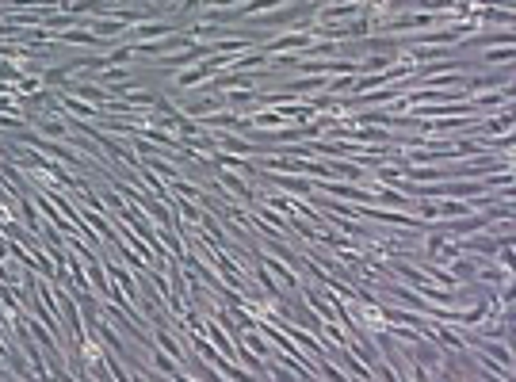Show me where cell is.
Segmentation results:
<instances>
[{"label": "cell", "mask_w": 516, "mask_h": 382, "mask_svg": "<svg viewBox=\"0 0 516 382\" xmlns=\"http://www.w3.org/2000/svg\"><path fill=\"white\" fill-rule=\"evenodd\" d=\"M92 27H96V35H119L127 23L123 19H92Z\"/></svg>", "instance_id": "1"}, {"label": "cell", "mask_w": 516, "mask_h": 382, "mask_svg": "<svg viewBox=\"0 0 516 382\" xmlns=\"http://www.w3.org/2000/svg\"><path fill=\"white\" fill-rule=\"evenodd\" d=\"M35 123H38V130H46V134H54V138H65V134H69V130H65V123H58V118H35Z\"/></svg>", "instance_id": "2"}]
</instances>
